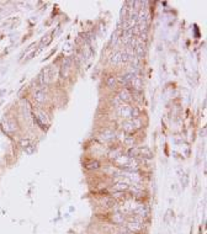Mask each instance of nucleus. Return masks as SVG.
<instances>
[{
    "label": "nucleus",
    "instance_id": "obj_1",
    "mask_svg": "<svg viewBox=\"0 0 207 234\" xmlns=\"http://www.w3.org/2000/svg\"><path fill=\"white\" fill-rule=\"evenodd\" d=\"M117 97L120 99V101L122 103H127L128 105L129 102H132V90L127 89V87H122V89L118 91Z\"/></svg>",
    "mask_w": 207,
    "mask_h": 234
},
{
    "label": "nucleus",
    "instance_id": "obj_2",
    "mask_svg": "<svg viewBox=\"0 0 207 234\" xmlns=\"http://www.w3.org/2000/svg\"><path fill=\"white\" fill-rule=\"evenodd\" d=\"M117 115L125 118V119H129L131 118V105H127V103H121L120 106L116 108Z\"/></svg>",
    "mask_w": 207,
    "mask_h": 234
},
{
    "label": "nucleus",
    "instance_id": "obj_3",
    "mask_svg": "<svg viewBox=\"0 0 207 234\" xmlns=\"http://www.w3.org/2000/svg\"><path fill=\"white\" fill-rule=\"evenodd\" d=\"M121 127H122V131L125 132L126 134H132V133H134V132L137 131V128L134 127V123H133V121H132V118L125 119V121L122 122Z\"/></svg>",
    "mask_w": 207,
    "mask_h": 234
},
{
    "label": "nucleus",
    "instance_id": "obj_4",
    "mask_svg": "<svg viewBox=\"0 0 207 234\" xmlns=\"http://www.w3.org/2000/svg\"><path fill=\"white\" fill-rule=\"evenodd\" d=\"M33 99H35V101L37 103L42 105V103H44L46 101H47V92H46L44 90H42V89H36L35 92H33Z\"/></svg>",
    "mask_w": 207,
    "mask_h": 234
},
{
    "label": "nucleus",
    "instance_id": "obj_5",
    "mask_svg": "<svg viewBox=\"0 0 207 234\" xmlns=\"http://www.w3.org/2000/svg\"><path fill=\"white\" fill-rule=\"evenodd\" d=\"M121 53L122 51H115L113 53L110 54V57H108V63H110L111 65H121L122 62H121Z\"/></svg>",
    "mask_w": 207,
    "mask_h": 234
},
{
    "label": "nucleus",
    "instance_id": "obj_6",
    "mask_svg": "<svg viewBox=\"0 0 207 234\" xmlns=\"http://www.w3.org/2000/svg\"><path fill=\"white\" fill-rule=\"evenodd\" d=\"M127 229L131 232V233H139L143 229V223H139L136 221H131L127 223Z\"/></svg>",
    "mask_w": 207,
    "mask_h": 234
},
{
    "label": "nucleus",
    "instance_id": "obj_7",
    "mask_svg": "<svg viewBox=\"0 0 207 234\" xmlns=\"http://www.w3.org/2000/svg\"><path fill=\"white\" fill-rule=\"evenodd\" d=\"M139 158L143 160H148L153 158V152L148 147H139Z\"/></svg>",
    "mask_w": 207,
    "mask_h": 234
},
{
    "label": "nucleus",
    "instance_id": "obj_8",
    "mask_svg": "<svg viewBox=\"0 0 207 234\" xmlns=\"http://www.w3.org/2000/svg\"><path fill=\"white\" fill-rule=\"evenodd\" d=\"M127 157H129L131 159H137L139 158V147H131L127 150Z\"/></svg>",
    "mask_w": 207,
    "mask_h": 234
},
{
    "label": "nucleus",
    "instance_id": "obj_9",
    "mask_svg": "<svg viewBox=\"0 0 207 234\" xmlns=\"http://www.w3.org/2000/svg\"><path fill=\"white\" fill-rule=\"evenodd\" d=\"M122 142H123V144L127 145V147H129V148L136 147V138H134L133 136H126V133H125V137H123Z\"/></svg>",
    "mask_w": 207,
    "mask_h": 234
},
{
    "label": "nucleus",
    "instance_id": "obj_10",
    "mask_svg": "<svg viewBox=\"0 0 207 234\" xmlns=\"http://www.w3.org/2000/svg\"><path fill=\"white\" fill-rule=\"evenodd\" d=\"M112 222L115 223V224L122 226V223L125 222V216H123V213H121V212L115 213V215L112 216Z\"/></svg>",
    "mask_w": 207,
    "mask_h": 234
},
{
    "label": "nucleus",
    "instance_id": "obj_11",
    "mask_svg": "<svg viewBox=\"0 0 207 234\" xmlns=\"http://www.w3.org/2000/svg\"><path fill=\"white\" fill-rule=\"evenodd\" d=\"M100 163L97 162V160H89L88 163H85V169H88V170H97V169H100Z\"/></svg>",
    "mask_w": 207,
    "mask_h": 234
},
{
    "label": "nucleus",
    "instance_id": "obj_12",
    "mask_svg": "<svg viewBox=\"0 0 207 234\" xmlns=\"http://www.w3.org/2000/svg\"><path fill=\"white\" fill-rule=\"evenodd\" d=\"M111 197H112L113 200H116L117 202L121 201V200L125 201V199H126V192H125V191H113L112 194H111Z\"/></svg>",
    "mask_w": 207,
    "mask_h": 234
},
{
    "label": "nucleus",
    "instance_id": "obj_13",
    "mask_svg": "<svg viewBox=\"0 0 207 234\" xmlns=\"http://www.w3.org/2000/svg\"><path fill=\"white\" fill-rule=\"evenodd\" d=\"M106 85H107V87H110V89H116V87H117L116 76H115V75L107 76V79H106Z\"/></svg>",
    "mask_w": 207,
    "mask_h": 234
},
{
    "label": "nucleus",
    "instance_id": "obj_14",
    "mask_svg": "<svg viewBox=\"0 0 207 234\" xmlns=\"http://www.w3.org/2000/svg\"><path fill=\"white\" fill-rule=\"evenodd\" d=\"M121 154H123V153H122V150H121V149H118V148H115L113 150H111V152L108 153V158L115 162V160H116L118 157H120Z\"/></svg>",
    "mask_w": 207,
    "mask_h": 234
},
{
    "label": "nucleus",
    "instance_id": "obj_15",
    "mask_svg": "<svg viewBox=\"0 0 207 234\" xmlns=\"http://www.w3.org/2000/svg\"><path fill=\"white\" fill-rule=\"evenodd\" d=\"M141 117V110L137 106H131V118H139Z\"/></svg>",
    "mask_w": 207,
    "mask_h": 234
},
{
    "label": "nucleus",
    "instance_id": "obj_16",
    "mask_svg": "<svg viewBox=\"0 0 207 234\" xmlns=\"http://www.w3.org/2000/svg\"><path fill=\"white\" fill-rule=\"evenodd\" d=\"M24 150H25V153H27L28 155H31V154H33L35 153V145L31 143L28 147H26V148H24Z\"/></svg>",
    "mask_w": 207,
    "mask_h": 234
},
{
    "label": "nucleus",
    "instance_id": "obj_17",
    "mask_svg": "<svg viewBox=\"0 0 207 234\" xmlns=\"http://www.w3.org/2000/svg\"><path fill=\"white\" fill-rule=\"evenodd\" d=\"M72 65V58L70 57H65V58L63 59V67H65V68H70Z\"/></svg>",
    "mask_w": 207,
    "mask_h": 234
},
{
    "label": "nucleus",
    "instance_id": "obj_18",
    "mask_svg": "<svg viewBox=\"0 0 207 234\" xmlns=\"http://www.w3.org/2000/svg\"><path fill=\"white\" fill-rule=\"evenodd\" d=\"M52 41V37L51 36H46L44 38H42V41H41V47H43V46H47L49 42Z\"/></svg>",
    "mask_w": 207,
    "mask_h": 234
},
{
    "label": "nucleus",
    "instance_id": "obj_19",
    "mask_svg": "<svg viewBox=\"0 0 207 234\" xmlns=\"http://www.w3.org/2000/svg\"><path fill=\"white\" fill-rule=\"evenodd\" d=\"M30 144H31V140H30V139H27V138H26V139H22L21 142H20V145H21L22 148H26V147H28Z\"/></svg>",
    "mask_w": 207,
    "mask_h": 234
},
{
    "label": "nucleus",
    "instance_id": "obj_20",
    "mask_svg": "<svg viewBox=\"0 0 207 234\" xmlns=\"http://www.w3.org/2000/svg\"><path fill=\"white\" fill-rule=\"evenodd\" d=\"M206 136V127H204V131H201V137Z\"/></svg>",
    "mask_w": 207,
    "mask_h": 234
}]
</instances>
